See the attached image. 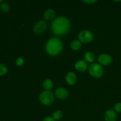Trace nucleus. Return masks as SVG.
Listing matches in <instances>:
<instances>
[{
  "instance_id": "2eb2a0df",
  "label": "nucleus",
  "mask_w": 121,
  "mask_h": 121,
  "mask_svg": "<svg viewBox=\"0 0 121 121\" xmlns=\"http://www.w3.org/2000/svg\"><path fill=\"white\" fill-rule=\"evenodd\" d=\"M43 86V87L44 88V89H46V91H50V90H51L53 88V83L50 79H46L44 81Z\"/></svg>"
},
{
  "instance_id": "f03ea898",
  "label": "nucleus",
  "mask_w": 121,
  "mask_h": 121,
  "mask_svg": "<svg viewBox=\"0 0 121 121\" xmlns=\"http://www.w3.org/2000/svg\"><path fill=\"white\" fill-rule=\"evenodd\" d=\"M62 50L63 43L59 38H52L46 43V51L49 55L52 56L59 55Z\"/></svg>"
},
{
  "instance_id": "f3484780",
  "label": "nucleus",
  "mask_w": 121,
  "mask_h": 121,
  "mask_svg": "<svg viewBox=\"0 0 121 121\" xmlns=\"http://www.w3.org/2000/svg\"><path fill=\"white\" fill-rule=\"evenodd\" d=\"M0 9L4 13H8L9 11V6L7 3L4 2H2L0 4Z\"/></svg>"
},
{
  "instance_id": "f8f14e48",
  "label": "nucleus",
  "mask_w": 121,
  "mask_h": 121,
  "mask_svg": "<svg viewBox=\"0 0 121 121\" xmlns=\"http://www.w3.org/2000/svg\"><path fill=\"white\" fill-rule=\"evenodd\" d=\"M54 16H55V12L52 9H47L44 14V19L48 21L52 20L54 17Z\"/></svg>"
},
{
  "instance_id": "ddd939ff",
  "label": "nucleus",
  "mask_w": 121,
  "mask_h": 121,
  "mask_svg": "<svg viewBox=\"0 0 121 121\" xmlns=\"http://www.w3.org/2000/svg\"><path fill=\"white\" fill-rule=\"evenodd\" d=\"M84 58L87 62L92 63L95 60V56L92 52H87L84 55Z\"/></svg>"
},
{
  "instance_id": "aec40b11",
  "label": "nucleus",
  "mask_w": 121,
  "mask_h": 121,
  "mask_svg": "<svg viewBox=\"0 0 121 121\" xmlns=\"http://www.w3.org/2000/svg\"><path fill=\"white\" fill-rule=\"evenodd\" d=\"M114 110L115 112L121 113V102H118L115 105Z\"/></svg>"
},
{
  "instance_id": "423d86ee",
  "label": "nucleus",
  "mask_w": 121,
  "mask_h": 121,
  "mask_svg": "<svg viewBox=\"0 0 121 121\" xmlns=\"http://www.w3.org/2000/svg\"><path fill=\"white\" fill-rule=\"evenodd\" d=\"M47 28V23L44 20H40L35 24L33 28L34 32L36 34H41Z\"/></svg>"
},
{
  "instance_id": "39448f33",
  "label": "nucleus",
  "mask_w": 121,
  "mask_h": 121,
  "mask_svg": "<svg viewBox=\"0 0 121 121\" xmlns=\"http://www.w3.org/2000/svg\"><path fill=\"white\" fill-rule=\"evenodd\" d=\"M79 41L83 43H89L94 40V35L90 31L84 30L80 32L79 34Z\"/></svg>"
},
{
  "instance_id": "6ab92c4d",
  "label": "nucleus",
  "mask_w": 121,
  "mask_h": 121,
  "mask_svg": "<svg viewBox=\"0 0 121 121\" xmlns=\"http://www.w3.org/2000/svg\"><path fill=\"white\" fill-rule=\"evenodd\" d=\"M15 63L18 66H22L24 63V59L22 57H20L17 58L16 61H15Z\"/></svg>"
},
{
  "instance_id": "4468645a",
  "label": "nucleus",
  "mask_w": 121,
  "mask_h": 121,
  "mask_svg": "<svg viewBox=\"0 0 121 121\" xmlns=\"http://www.w3.org/2000/svg\"><path fill=\"white\" fill-rule=\"evenodd\" d=\"M82 44L79 40H74L72 41L70 44V47L73 50H79L81 48Z\"/></svg>"
},
{
  "instance_id": "0eeeda50",
  "label": "nucleus",
  "mask_w": 121,
  "mask_h": 121,
  "mask_svg": "<svg viewBox=\"0 0 121 121\" xmlns=\"http://www.w3.org/2000/svg\"><path fill=\"white\" fill-rule=\"evenodd\" d=\"M98 61L100 65L108 66L112 62V57L108 54H102L98 57Z\"/></svg>"
},
{
  "instance_id": "6e6552de",
  "label": "nucleus",
  "mask_w": 121,
  "mask_h": 121,
  "mask_svg": "<svg viewBox=\"0 0 121 121\" xmlns=\"http://www.w3.org/2000/svg\"><path fill=\"white\" fill-rule=\"evenodd\" d=\"M55 95L60 100H65L69 97L68 91L65 87H59L55 91Z\"/></svg>"
},
{
  "instance_id": "a211bd4d",
  "label": "nucleus",
  "mask_w": 121,
  "mask_h": 121,
  "mask_svg": "<svg viewBox=\"0 0 121 121\" xmlns=\"http://www.w3.org/2000/svg\"><path fill=\"white\" fill-rule=\"evenodd\" d=\"M8 72V67L5 64H0V76H4Z\"/></svg>"
},
{
  "instance_id": "dca6fc26",
  "label": "nucleus",
  "mask_w": 121,
  "mask_h": 121,
  "mask_svg": "<svg viewBox=\"0 0 121 121\" xmlns=\"http://www.w3.org/2000/svg\"><path fill=\"white\" fill-rule=\"evenodd\" d=\"M63 117V112L60 110H56L53 113V118L54 120H60Z\"/></svg>"
},
{
  "instance_id": "f257e3e1",
  "label": "nucleus",
  "mask_w": 121,
  "mask_h": 121,
  "mask_svg": "<svg viewBox=\"0 0 121 121\" xmlns=\"http://www.w3.org/2000/svg\"><path fill=\"white\" fill-rule=\"evenodd\" d=\"M70 21L65 17H59L53 20L51 28L54 34L57 35H65L70 29Z\"/></svg>"
},
{
  "instance_id": "b1692460",
  "label": "nucleus",
  "mask_w": 121,
  "mask_h": 121,
  "mask_svg": "<svg viewBox=\"0 0 121 121\" xmlns=\"http://www.w3.org/2000/svg\"></svg>"
},
{
  "instance_id": "4be33fe9",
  "label": "nucleus",
  "mask_w": 121,
  "mask_h": 121,
  "mask_svg": "<svg viewBox=\"0 0 121 121\" xmlns=\"http://www.w3.org/2000/svg\"><path fill=\"white\" fill-rule=\"evenodd\" d=\"M43 121H55L54 119H53V117H47L43 119Z\"/></svg>"
},
{
  "instance_id": "1a4fd4ad",
  "label": "nucleus",
  "mask_w": 121,
  "mask_h": 121,
  "mask_svg": "<svg viewBox=\"0 0 121 121\" xmlns=\"http://www.w3.org/2000/svg\"><path fill=\"white\" fill-rule=\"evenodd\" d=\"M76 70L79 72H84L87 70V63L85 60H80L76 61L74 65Z\"/></svg>"
},
{
  "instance_id": "7ed1b4c3",
  "label": "nucleus",
  "mask_w": 121,
  "mask_h": 121,
  "mask_svg": "<svg viewBox=\"0 0 121 121\" xmlns=\"http://www.w3.org/2000/svg\"><path fill=\"white\" fill-rule=\"evenodd\" d=\"M40 100L41 104L46 106L52 105L54 100V94L50 91H43L40 95Z\"/></svg>"
},
{
  "instance_id": "9d476101",
  "label": "nucleus",
  "mask_w": 121,
  "mask_h": 121,
  "mask_svg": "<svg viewBox=\"0 0 121 121\" xmlns=\"http://www.w3.org/2000/svg\"><path fill=\"white\" fill-rule=\"evenodd\" d=\"M117 115L116 112L112 109H109L106 111L105 114V121H116Z\"/></svg>"
},
{
  "instance_id": "9b49d317",
  "label": "nucleus",
  "mask_w": 121,
  "mask_h": 121,
  "mask_svg": "<svg viewBox=\"0 0 121 121\" xmlns=\"http://www.w3.org/2000/svg\"><path fill=\"white\" fill-rule=\"evenodd\" d=\"M66 81L69 85H74L77 81V77L75 73L69 72L66 76Z\"/></svg>"
},
{
  "instance_id": "20e7f679",
  "label": "nucleus",
  "mask_w": 121,
  "mask_h": 121,
  "mask_svg": "<svg viewBox=\"0 0 121 121\" xmlns=\"http://www.w3.org/2000/svg\"><path fill=\"white\" fill-rule=\"evenodd\" d=\"M89 73L95 78H100L104 73V68L99 63H92L89 67Z\"/></svg>"
},
{
  "instance_id": "412c9836",
  "label": "nucleus",
  "mask_w": 121,
  "mask_h": 121,
  "mask_svg": "<svg viewBox=\"0 0 121 121\" xmlns=\"http://www.w3.org/2000/svg\"><path fill=\"white\" fill-rule=\"evenodd\" d=\"M97 0H85V1H82L84 3L87 4H95V2H97Z\"/></svg>"
},
{
  "instance_id": "5701e85b",
  "label": "nucleus",
  "mask_w": 121,
  "mask_h": 121,
  "mask_svg": "<svg viewBox=\"0 0 121 121\" xmlns=\"http://www.w3.org/2000/svg\"><path fill=\"white\" fill-rule=\"evenodd\" d=\"M2 2H3V1H2V0H0V3H2Z\"/></svg>"
}]
</instances>
